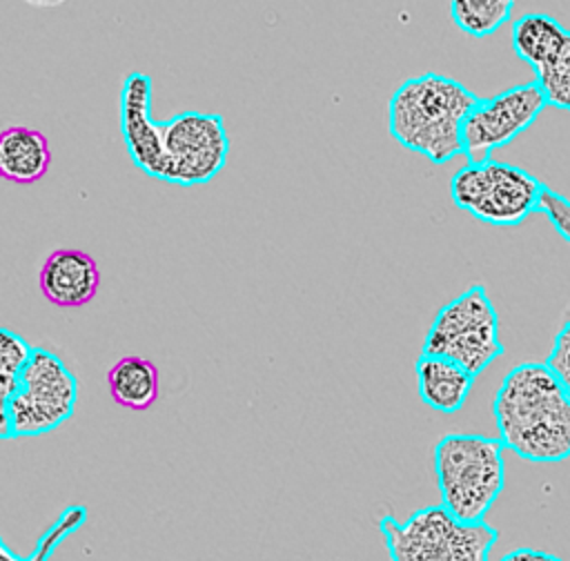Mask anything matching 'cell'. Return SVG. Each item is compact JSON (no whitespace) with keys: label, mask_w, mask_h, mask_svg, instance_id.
Returning a JSON list of instances; mask_svg holds the SVG:
<instances>
[{"label":"cell","mask_w":570,"mask_h":561,"mask_svg":"<svg viewBox=\"0 0 570 561\" xmlns=\"http://www.w3.org/2000/svg\"><path fill=\"white\" fill-rule=\"evenodd\" d=\"M51 165L49 140L42 131L11 125L0 131V178L16 185L38 183Z\"/></svg>","instance_id":"cell-13"},{"label":"cell","mask_w":570,"mask_h":561,"mask_svg":"<svg viewBox=\"0 0 570 561\" xmlns=\"http://www.w3.org/2000/svg\"><path fill=\"white\" fill-rule=\"evenodd\" d=\"M492 416L505 450L532 463L570 459V394L543 361L508 370L494 398Z\"/></svg>","instance_id":"cell-1"},{"label":"cell","mask_w":570,"mask_h":561,"mask_svg":"<svg viewBox=\"0 0 570 561\" xmlns=\"http://www.w3.org/2000/svg\"><path fill=\"white\" fill-rule=\"evenodd\" d=\"M0 541H2V537H0Z\"/></svg>","instance_id":"cell-23"},{"label":"cell","mask_w":570,"mask_h":561,"mask_svg":"<svg viewBox=\"0 0 570 561\" xmlns=\"http://www.w3.org/2000/svg\"><path fill=\"white\" fill-rule=\"evenodd\" d=\"M568 31L557 18L530 11L512 22V49L534 71L557 51Z\"/></svg>","instance_id":"cell-15"},{"label":"cell","mask_w":570,"mask_h":561,"mask_svg":"<svg viewBox=\"0 0 570 561\" xmlns=\"http://www.w3.org/2000/svg\"><path fill=\"white\" fill-rule=\"evenodd\" d=\"M111 398L127 410H147L158 398V367L142 356H122L107 372Z\"/></svg>","instance_id":"cell-14"},{"label":"cell","mask_w":570,"mask_h":561,"mask_svg":"<svg viewBox=\"0 0 570 561\" xmlns=\"http://www.w3.org/2000/svg\"><path fill=\"white\" fill-rule=\"evenodd\" d=\"M416 385L421 401L441 414L459 412L474 385V374H470L459 363L436 356V354H423L414 363Z\"/></svg>","instance_id":"cell-12"},{"label":"cell","mask_w":570,"mask_h":561,"mask_svg":"<svg viewBox=\"0 0 570 561\" xmlns=\"http://www.w3.org/2000/svg\"><path fill=\"white\" fill-rule=\"evenodd\" d=\"M479 96L456 78L428 71L403 80L387 100V131L432 163L463 154V122Z\"/></svg>","instance_id":"cell-2"},{"label":"cell","mask_w":570,"mask_h":561,"mask_svg":"<svg viewBox=\"0 0 570 561\" xmlns=\"http://www.w3.org/2000/svg\"><path fill=\"white\" fill-rule=\"evenodd\" d=\"M548 107L537 80L479 98L463 122V156L468 163L490 160L492 154L528 131Z\"/></svg>","instance_id":"cell-9"},{"label":"cell","mask_w":570,"mask_h":561,"mask_svg":"<svg viewBox=\"0 0 570 561\" xmlns=\"http://www.w3.org/2000/svg\"><path fill=\"white\" fill-rule=\"evenodd\" d=\"M78 403V378L49 347L33 345L9 401L11 439L40 436L67 423Z\"/></svg>","instance_id":"cell-7"},{"label":"cell","mask_w":570,"mask_h":561,"mask_svg":"<svg viewBox=\"0 0 570 561\" xmlns=\"http://www.w3.org/2000/svg\"><path fill=\"white\" fill-rule=\"evenodd\" d=\"M0 561H24V559L18 557L4 541H0Z\"/></svg>","instance_id":"cell-22"},{"label":"cell","mask_w":570,"mask_h":561,"mask_svg":"<svg viewBox=\"0 0 570 561\" xmlns=\"http://www.w3.org/2000/svg\"><path fill=\"white\" fill-rule=\"evenodd\" d=\"M505 445L499 436L450 432L434 445L441 505L465 523H481L505 490Z\"/></svg>","instance_id":"cell-3"},{"label":"cell","mask_w":570,"mask_h":561,"mask_svg":"<svg viewBox=\"0 0 570 561\" xmlns=\"http://www.w3.org/2000/svg\"><path fill=\"white\" fill-rule=\"evenodd\" d=\"M541 187L523 167L490 158L459 167L450 178V198L481 223L512 227L537 211Z\"/></svg>","instance_id":"cell-6"},{"label":"cell","mask_w":570,"mask_h":561,"mask_svg":"<svg viewBox=\"0 0 570 561\" xmlns=\"http://www.w3.org/2000/svg\"><path fill=\"white\" fill-rule=\"evenodd\" d=\"M512 0H452V22L472 38H485L499 31L512 16Z\"/></svg>","instance_id":"cell-16"},{"label":"cell","mask_w":570,"mask_h":561,"mask_svg":"<svg viewBox=\"0 0 570 561\" xmlns=\"http://www.w3.org/2000/svg\"><path fill=\"white\" fill-rule=\"evenodd\" d=\"M499 561H563V559L557 557L554 552H548V550L521 545V548L508 550Z\"/></svg>","instance_id":"cell-21"},{"label":"cell","mask_w":570,"mask_h":561,"mask_svg":"<svg viewBox=\"0 0 570 561\" xmlns=\"http://www.w3.org/2000/svg\"><path fill=\"white\" fill-rule=\"evenodd\" d=\"M503 352L499 314L481 283L448 301L423 338V354L445 356L474 376L485 372Z\"/></svg>","instance_id":"cell-5"},{"label":"cell","mask_w":570,"mask_h":561,"mask_svg":"<svg viewBox=\"0 0 570 561\" xmlns=\"http://www.w3.org/2000/svg\"><path fill=\"white\" fill-rule=\"evenodd\" d=\"M42 296L56 307H82L100 287L96 260L82 249H53L38 274Z\"/></svg>","instance_id":"cell-11"},{"label":"cell","mask_w":570,"mask_h":561,"mask_svg":"<svg viewBox=\"0 0 570 561\" xmlns=\"http://www.w3.org/2000/svg\"><path fill=\"white\" fill-rule=\"evenodd\" d=\"M163 125L167 180L180 187L205 185L227 165L229 136L225 120L214 111H178Z\"/></svg>","instance_id":"cell-8"},{"label":"cell","mask_w":570,"mask_h":561,"mask_svg":"<svg viewBox=\"0 0 570 561\" xmlns=\"http://www.w3.org/2000/svg\"><path fill=\"white\" fill-rule=\"evenodd\" d=\"M534 80L541 87L548 105L570 111V31L557 51L539 69H534Z\"/></svg>","instance_id":"cell-17"},{"label":"cell","mask_w":570,"mask_h":561,"mask_svg":"<svg viewBox=\"0 0 570 561\" xmlns=\"http://www.w3.org/2000/svg\"><path fill=\"white\" fill-rule=\"evenodd\" d=\"M537 211H543L548 223L554 227V232L570 243V198H566L563 194L550 189L548 185L541 187L539 194V203H537Z\"/></svg>","instance_id":"cell-18"},{"label":"cell","mask_w":570,"mask_h":561,"mask_svg":"<svg viewBox=\"0 0 570 561\" xmlns=\"http://www.w3.org/2000/svg\"><path fill=\"white\" fill-rule=\"evenodd\" d=\"M18 376H9L0 372V439H11V423H9V401L16 392Z\"/></svg>","instance_id":"cell-20"},{"label":"cell","mask_w":570,"mask_h":561,"mask_svg":"<svg viewBox=\"0 0 570 561\" xmlns=\"http://www.w3.org/2000/svg\"><path fill=\"white\" fill-rule=\"evenodd\" d=\"M543 363L550 367V372L559 378V383L570 394V318H566L557 329L552 338V347Z\"/></svg>","instance_id":"cell-19"},{"label":"cell","mask_w":570,"mask_h":561,"mask_svg":"<svg viewBox=\"0 0 570 561\" xmlns=\"http://www.w3.org/2000/svg\"><path fill=\"white\" fill-rule=\"evenodd\" d=\"M151 78L142 71L125 76L120 89V136L131 163L156 180H167L163 125L151 118Z\"/></svg>","instance_id":"cell-10"},{"label":"cell","mask_w":570,"mask_h":561,"mask_svg":"<svg viewBox=\"0 0 570 561\" xmlns=\"http://www.w3.org/2000/svg\"><path fill=\"white\" fill-rule=\"evenodd\" d=\"M390 561H490L499 530L490 523H465L441 503L414 510L399 521L392 512L379 519Z\"/></svg>","instance_id":"cell-4"}]
</instances>
